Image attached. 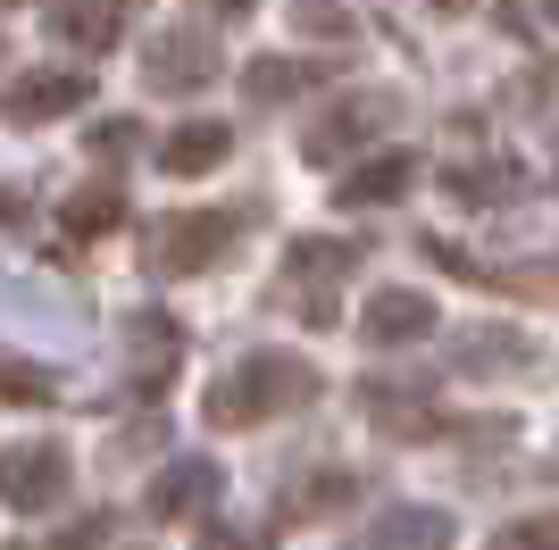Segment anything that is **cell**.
I'll list each match as a JSON object with an SVG mask.
<instances>
[{
    "mask_svg": "<svg viewBox=\"0 0 559 550\" xmlns=\"http://www.w3.org/2000/svg\"><path fill=\"white\" fill-rule=\"evenodd\" d=\"M426 325H435V300L426 292H376L368 309H359V334H368V343H418Z\"/></svg>",
    "mask_w": 559,
    "mask_h": 550,
    "instance_id": "7",
    "label": "cell"
},
{
    "mask_svg": "<svg viewBox=\"0 0 559 550\" xmlns=\"http://www.w3.org/2000/svg\"><path fill=\"white\" fill-rule=\"evenodd\" d=\"M359 550H451V517L443 509H393V517H376V534H359Z\"/></svg>",
    "mask_w": 559,
    "mask_h": 550,
    "instance_id": "8",
    "label": "cell"
},
{
    "mask_svg": "<svg viewBox=\"0 0 559 550\" xmlns=\"http://www.w3.org/2000/svg\"><path fill=\"white\" fill-rule=\"evenodd\" d=\"M368 117H384V100H368V92H359V100H343V109H326V117H318V134H301V151H309L318 167H326V159H343L350 142H368Z\"/></svg>",
    "mask_w": 559,
    "mask_h": 550,
    "instance_id": "10",
    "label": "cell"
},
{
    "mask_svg": "<svg viewBox=\"0 0 559 550\" xmlns=\"http://www.w3.org/2000/svg\"><path fill=\"white\" fill-rule=\"evenodd\" d=\"M301 75H318V68H309V59H293V68H251V100H284Z\"/></svg>",
    "mask_w": 559,
    "mask_h": 550,
    "instance_id": "16",
    "label": "cell"
},
{
    "mask_svg": "<svg viewBox=\"0 0 559 550\" xmlns=\"http://www.w3.org/2000/svg\"><path fill=\"white\" fill-rule=\"evenodd\" d=\"M43 25H50L68 50H109L117 34H126V17H117V9H50Z\"/></svg>",
    "mask_w": 559,
    "mask_h": 550,
    "instance_id": "12",
    "label": "cell"
},
{
    "mask_svg": "<svg viewBox=\"0 0 559 550\" xmlns=\"http://www.w3.org/2000/svg\"><path fill=\"white\" fill-rule=\"evenodd\" d=\"M217 492V476H210V458H185V467H167L159 483H151V517H192V509Z\"/></svg>",
    "mask_w": 559,
    "mask_h": 550,
    "instance_id": "11",
    "label": "cell"
},
{
    "mask_svg": "<svg viewBox=\"0 0 559 550\" xmlns=\"http://www.w3.org/2000/svg\"><path fill=\"white\" fill-rule=\"evenodd\" d=\"M201 550H242V542H234V534H210V542H201Z\"/></svg>",
    "mask_w": 559,
    "mask_h": 550,
    "instance_id": "17",
    "label": "cell"
},
{
    "mask_svg": "<svg viewBox=\"0 0 559 550\" xmlns=\"http://www.w3.org/2000/svg\"><path fill=\"white\" fill-rule=\"evenodd\" d=\"M409 183H418V159H409V151H384V159H368V167H350V176H343V208L401 201Z\"/></svg>",
    "mask_w": 559,
    "mask_h": 550,
    "instance_id": "9",
    "label": "cell"
},
{
    "mask_svg": "<svg viewBox=\"0 0 559 550\" xmlns=\"http://www.w3.org/2000/svg\"><path fill=\"white\" fill-rule=\"evenodd\" d=\"M68 476H75V458L59 451V442H9V451H0V501L17 509V517L59 509L68 501Z\"/></svg>",
    "mask_w": 559,
    "mask_h": 550,
    "instance_id": "3",
    "label": "cell"
},
{
    "mask_svg": "<svg viewBox=\"0 0 559 550\" xmlns=\"http://www.w3.org/2000/svg\"><path fill=\"white\" fill-rule=\"evenodd\" d=\"M84 100H93V75L84 68H34V75H17V84L0 92V117H9V125H50V117L84 109Z\"/></svg>",
    "mask_w": 559,
    "mask_h": 550,
    "instance_id": "4",
    "label": "cell"
},
{
    "mask_svg": "<svg viewBox=\"0 0 559 550\" xmlns=\"http://www.w3.org/2000/svg\"><path fill=\"white\" fill-rule=\"evenodd\" d=\"M234 234H242L234 208H185V217H159V226H151V267L201 275V267H217V259L234 251Z\"/></svg>",
    "mask_w": 559,
    "mask_h": 550,
    "instance_id": "2",
    "label": "cell"
},
{
    "mask_svg": "<svg viewBox=\"0 0 559 550\" xmlns=\"http://www.w3.org/2000/svg\"><path fill=\"white\" fill-rule=\"evenodd\" d=\"M301 400H318V367L293 359V350H251V359H234L226 375H217L210 426H217V434H234V426H267V417L301 409Z\"/></svg>",
    "mask_w": 559,
    "mask_h": 550,
    "instance_id": "1",
    "label": "cell"
},
{
    "mask_svg": "<svg viewBox=\"0 0 559 550\" xmlns=\"http://www.w3.org/2000/svg\"><path fill=\"white\" fill-rule=\"evenodd\" d=\"M117 208H126V201H117L109 183L75 192V201H68V234H109V226H117Z\"/></svg>",
    "mask_w": 559,
    "mask_h": 550,
    "instance_id": "14",
    "label": "cell"
},
{
    "mask_svg": "<svg viewBox=\"0 0 559 550\" xmlns=\"http://www.w3.org/2000/svg\"><path fill=\"white\" fill-rule=\"evenodd\" d=\"M0 400H17V409H43V400H59V375L34 359H17V350H0Z\"/></svg>",
    "mask_w": 559,
    "mask_h": 550,
    "instance_id": "13",
    "label": "cell"
},
{
    "mask_svg": "<svg viewBox=\"0 0 559 550\" xmlns=\"http://www.w3.org/2000/svg\"><path fill=\"white\" fill-rule=\"evenodd\" d=\"M492 550H559V509H551V517H518V526H501Z\"/></svg>",
    "mask_w": 559,
    "mask_h": 550,
    "instance_id": "15",
    "label": "cell"
},
{
    "mask_svg": "<svg viewBox=\"0 0 559 550\" xmlns=\"http://www.w3.org/2000/svg\"><path fill=\"white\" fill-rule=\"evenodd\" d=\"M142 75H151V92H201L217 75V50H210L201 25H185V34H159V43H151Z\"/></svg>",
    "mask_w": 559,
    "mask_h": 550,
    "instance_id": "5",
    "label": "cell"
},
{
    "mask_svg": "<svg viewBox=\"0 0 559 550\" xmlns=\"http://www.w3.org/2000/svg\"><path fill=\"white\" fill-rule=\"evenodd\" d=\"M226 151H234V125L192 117V125H176V134L159 142V167L167 176H210V167H226Z\"/></svg>",
    "mask_w": 559,
    "mask_h": 550,
    "instance_id": "6",
    "label": "cell"
}]
</instances>
